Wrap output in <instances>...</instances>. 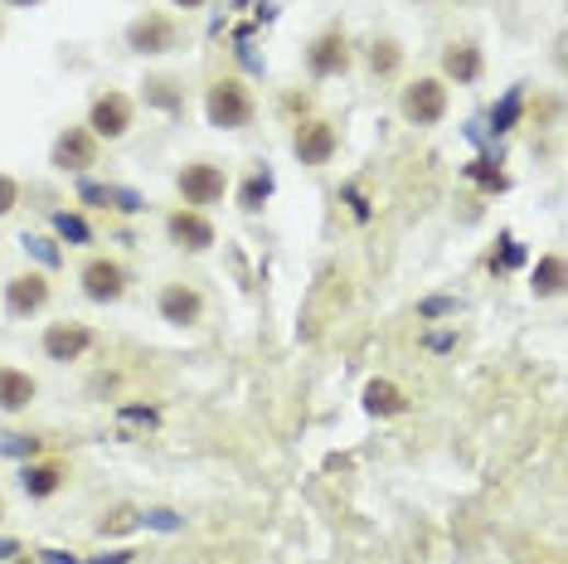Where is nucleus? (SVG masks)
Segmentation results:
<instances>
[{
	"mask_svg": "<svg viewBox=\"0 0 568 564\" xmlns=\"http://www.w3.org/2000/svg\"><path fill=\"white\" fill-rule=\"evenodd\" d=\"M204 117H209V127L234 132L253 117V98H248L243 83H214L209 98H204Z\"/></svg>",
	"mask_w": 568,
	"mask_h": 564,
	"instance_id": "1",
	"label": "nucleus"
},
{
	"mask_svg": "<svg viewBox=\"0 0 568 564\" xmlns=\"http://www.w3.org/2000/svg\"><path fill=\"white\" fill-rule=\"evenodd\" d=\"M399 112L413 127H433V122H442V112H447V88H442L438 78H418V83L404 88Z\"/></svg>",
	"mask_w": 568,
	"mask_h": 564,
	"instance_id": "2",
	"label": "nucleus"
},
{
	"mask_svg": "<svg viewBox=\"0 0 568 564\" xmlns=\"http://www.w3.org/2000/svg\"><path fill=\"white\" fill-rule=\"evenodd\" d=\"M175 185H180V195L190 200V205H214V200H224V171L219 166H204V161H195V166H185V171L175 176Z\"/></svg>",
	"mask_w": 568,
	"mask_h": 564,
	"instance_id": "3",
	"label": "nucleus"
},
{
	"mask_svg": "<svg viewBox=\"0 0 568 564\" xmlns=\"http://www.w3.org/2000/svg\"><path fill=\"white\" fill-rule=\"evenodd\" d=\"M88 346H93V331H88V326H78V322H54L49 331H44V356L59 360V365L78 360Z\"/></svg>",
	"mask_w": 568,
	"mask_h": 564,
	"instance_id": "4",
	"label": "nucleus"
},
{
	"mask_svg": "<svg viewBox=\"0 0 568 564\" xmlns=\"http://www.w3.org/2000/svg\"><path fill=\"white\" fill-rule=\"evenodd\" d=\"M292 151H297L302 166H326L336 156V127L331 122H306L292 137Z\"/></svg>",
	"mask_w": 568,
	"mask_h": 564,
	"instance_id": "5",
	"label": "nucleus"
},
{
	"mask_svg": "<svg viewBox=\"0 0 568 564\" xmlns=\"http://www.w3.org/2000/svg\"><path fill=\"white\" fill-rule=\"evenodd\" d=\"M127 44H132L136 54H166V49H175V20H166V15L136 20V25L127 30Z\"/></svg>",
	"mask_w": 568,
	"mask_h": 564,
	"instance_id": "6",
	"label": "nucleus"
},
{
	"mask_svg": "<svg viewBox=\"0 0 568 564\" xmlns=\"http://www.w3.org/2000/svg\"><path fill=\"white\" fill-rule=\"evenodd\" d=\"M83 292L93 302H117L122 292H127V273H122L112 258H93V263L83 268Z\"/></svg>",
	"mask_w": 568,
	"mask_h": 564,
	"instance_id": "7",
	"label": "nucleus"
},
{
	"mask_svg": "<svg viewBox=\"0 0 568 564\" xmlns=\"http://www.w3.org/2000/svg\"><path fill=\"white\" fill-rule=\"evenodd\" d=\"M345 64H350V49H345V35L340 30H331V35H321L306 49V69H311L316 78H336V74H345Z\"/></svg>",
	"mask_w": 568,
	"mask_h": 564,
	"instance_id": "8",
	"label": "nucleus"
},
{
	"mask_svg": "<svg viewBox=\"0 0 568 564\" xmlns=\"http://www.w3.org/2000/svg\"><path fill=\"white\" fill-rule=\"evenodd\" d=\"M166 229H170V239H175L180 248H190V253H204V248L214 244V224L195 210H175L166 219Z\"/></svg>",
	"mask_w": 568,
	"mask_h": 564,
	"instance_id": "9",
	"label": "nucleus"
},
{
	"mask_svg": "<svg viewBox=\"0 0 568 564\" xmlns=\"http://www.w3.org/2000/svg\"><path fill=\"white\" fill-rule=\"evenodd\" d=\"M93 156H98L93 132H83V127H68L64 137L54 142V166H59V171H88Z\"/></svg>",
	"mask_w": 568,
	"mask_h": 564,
	"instance_id": "10",
	"label": "nucleus"
},
{
	"mask_svg": "<svg viewBox=\"0 0 568 564\" xmlns=\"http://www.w3.org/2000/svg\"><path fill=\"white\" fill-rule=\"evenodd\" d=\"M88 127L98 132V137H122V132L132 127V103L122 93H102L93 103V117H88Z\"/></svg>",
	"mask_w": 568,
	"mask_h": 564,
	"instance_id": "11",
	"label": "nucleus"
},
{
	"mask_svg": "<svg viewBox=\"0 0 568 564\" xmlns=\"http://www.w3.org/2000/svg\"><path fill=\"white\" fill-rule=\"evenodd\" d=\"M44 302H49V282H44L39 273H25V278H15L5 287V312L10 317H30V312H39Z\"/></svg>",
	"mask_w": 568,
	"mask_h": 564,
	"instance_id": "12",
	"label": "nucleus"
},
{
	"mask_svg": "<svg viewBox=\"0 0 568 564\" xmlns=\"http://www.w3.org/2000/svg\"><path fill=\"white\" fill-rule=\"evenodd\" d=\"M200 312H204L200 292H195V287H185V282H170V287L161 292V317H166V322H175V326H195V322H200Z\"/></svg>",
	"mask_w": 568,
	"mask_h": 564,
	"instance_id": "13",
	"label": "nucleus"
},
{
	"mask_svg": "<svg viewBox=\"0 0 568 564\" xmlns=\"http://www.w3.org/2000/svg\"><path fill=\"white\" fill-rule=\"evenodd\" d=\"M78 195H83L88 205H98V210H122V214L146 210V200L136 195V190H122V185H93V180H83V185H78Z\"/></svg>",
	"mask_w": 568,
	"mask_h": 564,
	"instance_id": "14",
	"label": "nucleus"
},
{
	"mask_svg": "<svg viewBox=\"0 0 568 564\" xmlns=\"http://www.w3.org/2000/svg\"><path fill=\"white\" fill-rule=\"evenodd\" d=\"M442 69L457 78V83H476V78H481V49H476V44H452V49L442 54Z\"/></svg>",
	"mask_w": 568,
	"mask_h": 564,
	"instance_id": "15",
	"label": "nucleus"
},
{
	"mask_svg": "<svg viewBox=\"0 0 568 564\" xmlns=\"http://www.w3.org/2000/svg\"><path fill=\"white\" fill-rule=\"evenodd\" d=\"M30 399H34V380L20 375V370H0V409L15 414V409H25Z\"/></svg>",
	"mask_w": 568,
	"mask_h": 564,
	"instance_id": "16",
	"label": "nucleus"
},
{
	"mask_svg": "<svg viewBox=\"0 0 568 564\" xmlns=\"http://www.w3.org/2000/svg\"><path fill=\"white\" fill-rule=\"evenodd\" d=\"M20 482H25L30 496H54L64 487V467H59V462H34V467L20 472Z\"/></svg>",
	"mask_w": 568,
	"mask_h": 564,
	"instance_id": "17",
	"label": "nucleus"
},
{
	"mask_svg": "<svg viewBox=\"0 0 568 564\" xmlns=\"http://www.w3.org/2000/svg\"><path fill=\"white\" fill-rule=\"evenodd\" d=\"M365 404H370V414H404V394L389 380H374L365 390Z\"/></svg>",
	"mask_w": 568,
	"mask_h": 564,
	"instance_id": "18",
	"label": "nucleus"
},
{
	"mask_svg": "<svg viewBox=\"0 0 568 564\" xmlns=\"http://www.w3.org/2000/svg\"><path fill=\"white\" fill-rule=\"evenodd\" d=\"M520 108H525V93H520V88H510V93L501 98V103H496V112H491V132H496V137H501V132H510V127H515Z\"/></svg>",
	"mask_w": 568,
	"mask_h": 564,
	"instance_id": "19",
	"label": "nucleus"
},
{
	"mask_svg": "<svg viewBox=\"0 0 568 564\" xmlns=\"http://www.w3.org/2000/svg\"><path fill=\"white\" fill-rule=\"evenodd\" d=\"M530 287H535L539 297H554V292L564 287V263H559V258H539L535 282H530Z\"/></svg>",
	"mask_w": 568,
	"mask_h": 564,
	"instance_id": "20",
	"label": "nucleus"
},
{
	"mask_svg": "<svg viewBox=\"0 0 568 564\" xmlns=\"http://www.w3.org/2000/svg\"><path fill=\"white\" fill-rule=\"evenodd\" d=\"M268 195H272V176H268V171H258V176L243 185V195H238V205H243L248 214H253V210H263V200H268Z\"/></svg>",
	"mask_w": 568,
	"mask_h": 564,
	"instance_id": "21",
	"label": "nucleus"
},
{
	"mask_svg": "<svg viewBox=\"0 0 568 564\" xmlns=\"http://www.w3.org/2000/svg\"><path fill=\"white\" fill-rule=\"evenodd\" d=\"M54 229H59V239H68V244H88V239H93V229H88L78 214H68V210L54 214Z\"/></svg>",
	"mask_w": 568,
	"mask_h": 564,
	"instance_id": "22",
	"label": "nucleus"
},
{
	"mask_svg": "<svg viewBox=\"0 0 568 564\" xmlns=\"http://www.w3.org/2000/svg\"><path fill=\"white\" fill-rule=\"evenodd\" d=\"M467 176L476 180V185H486V190H505V176L496 171L491 161H472V166H467Z\"/></svg>",
	"mask_w": 568,
	"mask_h": 564,
	"instance_id": "23",
	"label": "nucleus"
},
{
	"mask_svg": "<svg viewBox=\"0 0 568 564\" xmlns=\"http://www.w3.org/2000/svg\"><path fill=\"white\" fill-rule=\"evenodd\" d=\"M370 69L374 74H394V69H399V49H394V44H374V49H370Z\"/></svg>",
	"mask_w": 568,
	"mask_h": 564,
	"instance_id": "24",
	"label": "nucleus"
},
{
	"mask_svg": "<svg viewBox=\"0 0 568 564\" xmlns=\"http://www.w3.org/2000/svg\"><path fill=\"white\" fill-rule=\"evenodd\" d=\"M0 453H5V458H34V453H39V438H30V433H10L5 438V443H0Z\"/></svg>",
	"mask_w": 568,
	"mask_h": 564,
	"instance_id": "25",
	"label": "nucleus"
},
{
	"mask_svg": "<svg viewBox=\"0 0 568 564\" xmlns=\"http://www.w3.org/2000/svg\"><path fill=\"white\" fill-rule=\"evenodd\" d=\"M25 248H30V253H34V258H39V263H49V268H54V263H59V248H54L49 239H30V234H25Z\"/></svg>",
	"mask_w": 568,
	"mask_h": 564,
	"instance_id": "26",
	"label": "nucleus"
},
{
	"mask_svg": "<svg viewBox=\"0 0 568 564\" xmlns=\"http://www.w3.org/2000/svg\"><path fill=\"white\" fill-rule=\"evenodd\" d=\"M15 200H20V185H15L10 176H0V214L15 210Z\"/></svg>",
	"mask_w": 568,
	"mask_h": 564,
	"instance_id": "27",
	"label": "nucleus"
},
{
	"mask_svg": "<svg viewBox=\"0 0 568 564\" xmlns=\"http://www.w3.org/2000/svg\"><path fill=\"white\" fill-rule=\"evenodd\" d=\"M146 88H151V98H156V103H161V108H170V112L180 108V98L170 93V83H146Z\"/></svg>",
	"mask_w": 568,
	"mask_h": 564,
	"instance_id": "28",
	"label": "nucleus"
},
{
	"mask_svg": "<svg viewBox=\"0 0 568 564\" xmlns=\"http://www.w3.org/2000/svg\"><path fill=\"white\" fill-rule=\"evenodd\" d=\"M442 312H457V302L452 297H428L423 302V317H442Z\"/></svg>",
	"mask_w": 568,
	"mask_h": 564,
	"instance_id": "29",
	"label": "nucleus"
},
{
	"mask_svg": "<svg viewBox=\"0 0 568 564\" xmlns=\"http://www.w3.org/2000/svg\"><path fill=\"white\" fill-rule=\"evenodd\" d=\"M501 244H505V248H501V263H496V268H515V263H520V248H515V239H510V234H505Z\"/></svg>",
	"mask_w": 568,
	"mask_h": 564,
	"instance_id": "30",
	"label": "nucleus"
},
{
	"mask_svg": "<svg viewBox=\"0 0 568 564\" xmlns=\"http://www.w3.org/2000/svg\"><path fill=\"white\" fill-rule=\"evenodd\" d=\"M146 526H161V530H175L180 521H175V516H170V511H151V516H146Z\"/></svg>",
	"mask_w": 568,
	"mask_h": 564,
	"instance_id": "31",
	"label": "nucleus"
},
{
	"mask_svg": "<svg viewBox=\"0 0 568 564\" xmlns=\"http://www.w3.org/2000/svg\"><path fill=\"white\" fill-rule=\"evenodd\" d=\"M10 555H20V540H0V560H10Z\"/></svg>",
	"mask_w": 568,
	"mask_h": 564,
	"instance_id": "32",
	"label": "nucleus"
},
{
	"mask_svg": "<svg viewBox=\"0 0 568 564\" xmlns=\"http://www.w3.org/2000/svg\"><path fill=\"white\" fill-rule=\"evenodd\" d=\"M5 5H39V0H5Z\"/></svg>",
	"mask_w": 568,
	"mask_h": 564,
	"instance_id": "33",
	"label": "nucleus"
},
{
	"mask_svg": "<svg viewBox=\"0 0 568 564\" xmlns=\"http://www.w3.org/2000/svg\"><path fill=\"white\" fill-rule=\"evenodd\" d=\"M175 5H185V10H190V5H204V0H175Z\"/></svg>",
	"mask_w": 568,
	"mask_h": 564,
	"instance_id": "34",
	"label": "nucleus"
},
{
	"mask_svg": "<svg viewBox=\"0 0 568 564\" xmlns=\"http://www.w3.org/2000/svg\"><path fill=\"white\" fill-rule=\"evenodd\" d=\"M0 516H5V501H0Z\"/></svg>",
	"mask_w": 568,
	"mask_h": 564,
	"instance_id": "35",
	"label": "nucleus"
}]
</instances>
